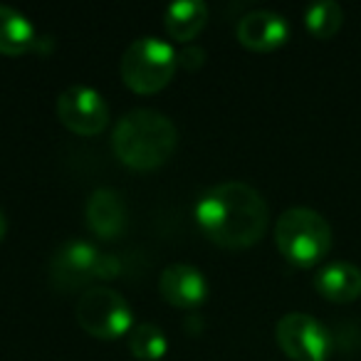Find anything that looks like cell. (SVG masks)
Returning <instances> with one entry per match:
<instances>
[{
  "instance_id": "2e32d148",
  "label": "cell",
  "mask_w": 361,
  "mask_h": 361,
  "mask_svg": "<svg viewBox=\"0 0 361 361\" xmlns=\"http://www.w3.org/2000/svg\"><path fill=\"white\" fill-rule=\"evenodd\" d=\"M341 23H344V11L334 0H319L305 11V25L317 40L334 37L341 30Z\"/></svg>"
},
{
  "instance_id": "8fae6325",
  "label": "cell",
  "mask_w": 361,
  "mask_h": 361,
  "mask_svg": "<svg viewBox=\"0 0 361 361\" xmlns=\"http://www.w3.org/2000/svg\"><path fill=\"white\" fill-rule=\"evenodd\" d=\"M85 216L92 235L102 238V240L121 238L126 231V223H129L124 198H121V193L111 191V188H97L92 193L90 201H87Z\"/></svg>"
},
{
  "instance_id": "277c9868",
  "label": "cell",
  "mask_w": 361,
  "mask_h": 361,
  "mask_svg": "<svg viewBox=\"0 0 361 361\" xmlns=\"http://www.w3.org/2000/svg\"><path fill=\"white\" fill-rule=\"evenodd\" d=\"M178 70V52L169 40L144 35L126 47L121 57V80L136 94L161 92Z\"/></svg>"
},
{
  "instance_id": "ac0fdd59",
  "label": "cell",
  "mask_w": 361,
  "mask_h": 361,
  "mask_svg": "<svg viewBox=\"0 0 361 361\" xmlns=\"http://www.w3.org/2000/svg\"><path fill=\"white\" fill-rule=\"evenodd\" d=\"M6 233H8V221H6V213H3V208H0V243H3Z\"/></svg>"
},
{
  "instance_id": "5b68a950",
  "label": "cell",
  "mask_w": 361,
  "mask_h": 361,
  "mask_svg": "<svg viewBox=\"0 0 361 361\" xmlns=\"http://www.w3.org/2000/svg\"><path fill=\"white\" fill-rule=\"evenodd\" d=\"M119 272L116 257L104 255L87 240H65L50 262V277L57 290H80L97 280H114Z\"/></svg>"
},
{
  "instance_id": "30bf717a",
  "label": "cell",
  "mask_w": 361,
  "mask_h": 361,
  "mask_svg": "<svg viewBox=\"0 0 361 361\" xmlns=\"http://www.w3.org/2000/svg\"><path fill=\"white\" fill-rule=\"evenodd\" d=\"M238 42L252 52H272L290 40V23L275 11H252L238 20Z\"/></svg>"
},
{
  "instance_id": "4fadbf2b",
  "label": "cell",
  "mask_w": 361,
  "mask_h": 361,
  "mask_svg": "<svg viewBox=\"0 0 361 361\" xmlns=\"http://www.w3.org/2000/svg\"><path fill=\"white\" fill-rule=\"evenodd\" d=\"M208 23V6L203 0H178L166 8L164 25L171 40L193 42Z\"/></svg>"
},
{
  "instance_id": "8992f818",
  "label": "cell",
  "mask_w": 361,
  "mask_h": 361,
  "mask_svg": "<svg viewBox=\"0 0 361 361\" xmlns=\"http://www.w3.org/2000/svg\"><path fill=\"white\" fill-rule=\"evenodd\" d=\"M77 324L94 339H119L134 329V310L121 292L111 287H90L77 300Z\"/></svg>"
},
{
  "instance_id": "7a4b0ae2",
  "label": "cell",
  "mask_w": 361,
  "mask_h": 361,
  "mask_svg": "<svg viewBox=\"0 0 361 361\" xmlns=\"http://www.w3.org/2000/svg\"><path fill=\"white\" fill-rule=\"evenodd\" d=\"M178 129L156 109H131L116 121L111 149L116 159L134 171H154L173 156Z\"/></svg>"
},
{
  "instance_id": "5bb4252c",
  "label": "cell",
  "mask_w": 361,
  "mask_h": 361,
  "mask_svg": "<svg viewBox=\"0 0 361 361\" xmlns=\"http://www.w3.org/2000/svg\"><path fill=\"white\" fill-rule=\"evenodd\" d=\"M37 30L20 11L0 6V55L18 57L37 50Z\"/></svg>"
},
{
  "instance_id": "e0dca14e",
  "label": "cell",
  "mask_w": 361,
  "mask_h": 361,
  "mask_svg": "<svg viewBox=\"0 0 361 361\" xmlns=\"http://www.w3.org/2000/svg\"><path fill=\"white\" fill-rule=\"evenodd\" d=\"M203 62H206V50L203 47H193L188 45L186 50L178 52V67H186V70H198V67H203Z\"/></svg>"
},
{
  "instance_id": "3957f363",
  "label": "cell",
  "mask_w": 361,
  "mask_h": 361,
  "mask_svg": "<svg viewBox=\"0 0 361 361\" xmlns=\"http://www.w3.org/2000/svg\"><path fill=\"white\" fill-rule=\"evenodd\" d=\"M275 243L287 262L314 267L331 250V226L312 208H287L275 223Z\"/></svg>"
},
{
  "instance_id": "9a60e30c",
  "label": "cell",
  "mask_w": 361,
  "mask_h": 361,
  "mask_svg": "<svg viewBox=\"0 0 361 361\" xmlns=\"http://www.w3.org/2000/svg\"><path fill=\"white\" fill-rule=\"evenodd\" d=\"M126 341H129V351L139 361H161L169 351V339H166L164 329L151 322L134 324Z\"/></svg>"
},
{
  "instance_id": "ba28073f",
  "label": "cell",
  "mask_w": 361,
  "mask_h": 361,
  "mask_svg": "<svg viewBox=\"0 0 361 361\" xmlns=\"http://www.w3.org/2000/svg\"><path fill=\"white\" fill-rule=\"evenodd\" d=\"M55 111L60 124L77 136H97L109 124V104L94 87L87 85L67 87L57 97Z\"/></svg>"
},
{
  "instance_id": "7c38bea8",
  "label": "cell",
  "mask_w": 361,
  "mask_h": 361,
  "mask_svg": "<svg viewBox=\"0 0 361 361\" xmlns=\"http://www.w3.org/2000/svg\"><path fill=\"white\" fill-rule=\"evenodd\" d=\"M314 287L324 300L349 305L361 297V270L346 260L329 262L317 272Z\"/></svg>"
},
{
  "instance_id": "52a82bcc",
  "label": "cell",
  "mask_w": 361,
  "mask_h": 361,
  "mask_svg": "<svg viewBox=\"0 0 361 361\" xmlns=\"http://www.w3.org/2000/svg\"><path fill=\"white\" fill-rule=\"evenodd\" d=\"M275 339L292 361H326L331 351L329 329L307 312H290L280 317Z\"/></svg>"
},
{
  "instance_id": "6da1fadb",
  "label": "cell",
  "mask_w": 361,
  "mask_h": 361,
  "mask_svg": "<svg viewBox=\"0 0 361 361\" xmlns=\"http://www.w3.org/2000/svg\"><path fill=\"white\" fill-rule=\"evenodd\" d=\"M193 218L208 240L228 250L252 247L265 238L270 226L265 198L243 180H226L208 188L198 198Z\"/></svg>"
},
{
  "instance_id": "9c48e42d",
  "label": "cell",
  "mask_w": 361,
  "mask_h": 361,
  "mask_svg": "<svg viewBox=\"0 0 361 361\" xmlns=\"http://www.w3.org/2000/svg\"><path fill=\"white\" fill-rule=\"evenodd\" d=\"M159 292L169 305L178 310H196L208 300V280L198 267L186 262H173L159 277Z\"/></svg>"
}]
</instances>
